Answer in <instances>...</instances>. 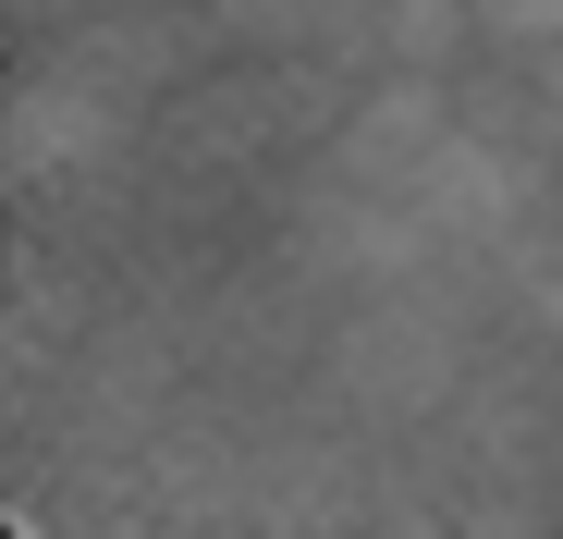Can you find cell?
I'll use <instances>...</instances> for the list:
<instances>
[{"instance_id": "obj_1", "label": "cell", "mask_w": 563, "mask_h": 539, "mask_svg": "<svg viewBox=\"0 0 563 539\" xmlns=\"http://www.w3.org/2000/svg\"><path fill=\"white\" fill-rule=\"evenodd\" d=\"M478 319L490 283H380L343 295L319 331V381L355 429H441L453 393L478 381Z\"/></svg>"}, {"instance_id": "obj_2", "label": "cell", "mask_w": 563, "mask_h": 539, "mask_svg": "<svg viewBox=\"0 0 563 539\" xmlns=\"http://www.w3.org/2000/svg\"><path fill=\"white\" fill-rule=\"evenodd\" d=\"M135 123H147V111L123 99V86H99V74L62 62V50H37V74L13 86V185H25V197L99 185V172H123Z\"/></svg>"}, {"instance_id": "obj_3", "label": "cell", "mask_w": 563, "mask_h": 539, "mask_svg": "<svg viewBox=\"0 0 563 539\" xmlns=\"http://www.w3.org/2000/svg\"><path fill=\"white\" fill-rule=\"evenodd\" d=\"M478 50V0H367V74H465Z\"/></svg>"}, {"instance_id": "obj_4", "label": "cell", "mask_w": 563, "mask_h": 539, "mask_svg": "<svg viewBox=\"0 0 563 539\" xmlns=\"http://www.w3.org/2000/svg\"><path fill=\"white\" fill-rule=\"evenodd\" d=\"M503 307L527 319V343H563V209L503 257Z\"/></svg>"}, {"instance_id": "obj_5", "label": "cell", "mask_w": 563, "mask_h": 539, "mask_svg": "<svg viewBox=\"0 0 563 539\" xmlns=\"http://www.w3.org/2000/svg\"><path fill=\"white\" fill-rule=\"evenodd\" d=\"M478 37H490V62H527L563 37V0H478Z\"/></svg>"}, {"instance_id": "obj_6", "label": "cell", "mask_w": 563, "mask_h": 539, "mask_svg": "<svg viewBox=\"0 0 563 539\" xmlns=\"http://www.w3.org/2000/svg\"><path fill=\"white\" fill-rule=\"evenodd\" d=\"M527 86H539V111L563 123V37H551V50H527Z\"/></svg>"}]
</instances>
